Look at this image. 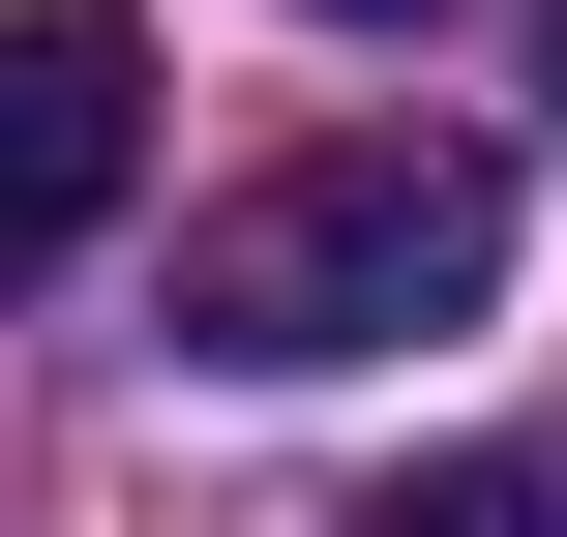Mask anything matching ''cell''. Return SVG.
I'll list each match as a JSON object with an SVG mask.
<instances>
[{"mask_svg":"<svg viewBox=\"0 0 567 537\" xmlns=\"http://www.w3.org/2000/svg\"><path fill=\"white\" fill-rule=\"evenodd\" d=\"M508 299V179L478 149H299V179H239L209 239H179V359L209 389H329V359H419V329H478Z\"/></svg>","mask_w":567,"mask_h":537,"instance_id":"obj_1","label":"cell"},{"mask_svg":"<svg viewBox=\"0 0 567 537\" xmlns=\"http://www.w3.org/2000/svg\"><path fill=\"white\" fill-rule=\"evenodd\" d=\"M329 30H419V0H329Z\"/></svg>","mask_w":567,"mask_h":537,"instance_id":"obj_4","label":"cell"},{"mask_svg":"<svg viewBox=\"0 0 567 537\" xmlns=\"http://www.w3.org/2000/svg\"><path fill=\"white\" fill-rule=\"evenodd\" d=\"M359 537H567V448H419Z\"/></svg>","mask_w":567,"mask_h":537,"instance_id":"obj_3","label":"cell"},{"mask_svg":"<svg viewBox=\"0 0 567 537\" xmlns=\"http://www.w3.org/2000/svg\"><path fill=\"white\" fill-rule=\"evenodd\" d=\"M120 149H150V60H120L90 0H60V30H0V299L120 209Z\"/></svg>","mask_w":567,"mask_h":537,"instance_id":"obj_2","label":"cell"}]
</instances>
